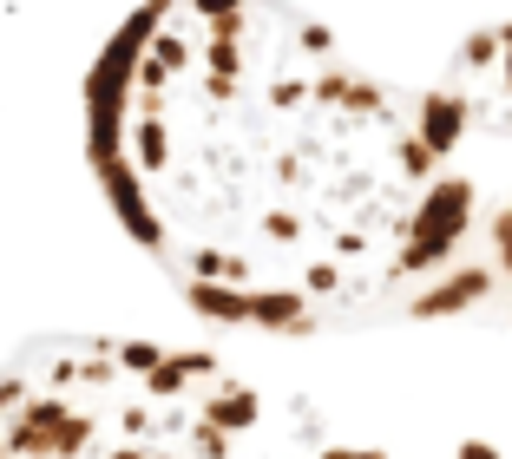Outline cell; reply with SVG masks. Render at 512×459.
<instances>
[{
  "label": "cell",
  "mask_w": 512,
  "mask_h": 459,
  "mask_svg": "<svg viewBox=\"0 0 512 459\" xmlns=\"http://www.w3.org/2000/svg\"><path fill=\"white\" fill-rule=\"evenodd\" d=\"M394 92L283 0H145L86 73L119 230L211 322L316 335L394 282L427 184Z\"/></svg>",
  "instance_id": "obj_1"
},
{
  "label": "cell",
  "mask_w": 512,
  "mask_h": 459,
  "mask_svg": "<svg viewBox=\"0 0 512 459\" xmlns=\"http://www.w3.org/2000/svg\"><path fill=\"white\" fill-rule=\"evenodd\" d=\"M263 407L224 361L145 335H33L0 361V459H250Z\"/></svg>",
  "instance_id": "obj_2"
},
{
  "label": "cell",
  "mask_w": 512,
  "mask_h": 459,
  "mask_svg": "<svg viewBox=\"0 0 512 459\" xmlns=\"http://www.w3.org/2000/svg\"><path fill=\"white\" fill-rule=\"evenodd\" d=\"M499 289V276L486 263H460V269H440V282L434 289H421V296L407 302V315L414 322H440V315H467V309H480L486 296Z\"/></svg>",
  "instance_id": "obj_3"
},
{
  "label": "cell",
  "mask_w": 512,
  "mask_h": 459,
  "mask_svg": "<svg viewBox=\"0 0 512 459\" xmlns=\"http://www.w3.org/2000/svg\"><path fill=\"white\" fill-rule=\"evenodd\" d=\"M493 66H499V27H486L460 46V73H493Z\"/></svg>",
  "instance_id": "obj_4"
},
{
  "label": "cell",
  "mask_w": 512,
  "mask_h": 459,
  "mask_svg": "<svg viewBox=\"0 0 512 459\" xmlns=\"http://www.w3.org/2000/svg\"><path fill=\"white\" fill-rule=\"evenodd\" d=\"M493 73H499V86H512V20L499 27V66Z\"/></svg>",
  "instance_id": "obj_5"
},
{
  "label": "cell",
  "mask_w": 512,
  "mask_h": 459,
  "mask_svg": "<svg viewBox=\"0 0 512 459\" xmlns=\"http://www.w3.org/2000/svg\"><path fill=\"white\" fill-rule=\"evenodd\" d=\"M453 459H499V446L493 440H460V446H453Z\"/></svg>",
  "instance_id": "obj_6"
},
{
  "label": "cell",
  "mask_w": 512,
  "mask_h": 459,
  "mask_svg": "<svg viewBox=\"0 0 512 459\" xmlns=\"http://www.w3.org/2000/svg\"><path fill=\"white\" fill-rule=\"evenodd\" d=\"M322 459H388V453H368V446H329Z\"/></svg>",
  "instance_id": "obj_7"
}]
</instances>
